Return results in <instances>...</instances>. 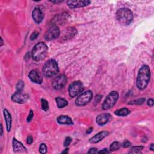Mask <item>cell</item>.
I'll list each match as a JSON object with an SVG mask.
<instances>
[{
  "label": "cell",
  "mask_w": 154,
  "mask_h": 154,
  "mask_svg": "<svg viewBox=\"0 0 154 154\" xmlns=\"http://www.w3.org/2000/svg\"><path fill=\"white\" fill-rule=\"evenodd\" d=\"M150 69L149 66L143 65L139 69L137 77L136 85L139 89L144 90L146 88L150 79Z\"/></svg>",
  "instance_id": "6da1fadb"
},
{
  "label": "cell",
  "mask_w": 154,
  "mask_h": 154,
  "mask_svg": "<svg viewBox=\"0 0 154 154\" xmlns=\"http://www.w3.org/2000/svg\"><path fill=\"white\" fill-rule=\"evenodd\" d=\"M116 19L121 25H128L132 23L134 15L129 8L123 7L117 11Z\"/></svg>",
  "instance_id": "7a4b0ae2"
},
{
  "label": "cell",
  "mask_w": 154,
  "mask_h": 154,
  "mask_svg": "<svg viewBox=\"0 0 154 154\" xmlns=\"http://www.w3.org/2000/svg\"><path fill=\"white\" fill-rule=\"evenodd\" d=\"M48 53V47L44 42L37 43L33 48L32 57L36 61H40L44 60Z\"/></svg>",
  "instance_id": "3957f363"
},
{
  "label": "cell",
  "mask_w": 154,
  "mask_h": 154,
  "mask_svg": "<svg viewBox=\"0 0 154 154\" xmlns=\"http://www.w3.org/2000/svg\"><path fill=\"white\" fill-rule=\"evenodd\" d=\"M44 75L47 78L56 76L59 72V68L57 61L54 59L48 60L43 66Z\"/></svg>",
  "instance_id": "277c9868"
},
{
  "label": "cell",
  "mask_w": 154,
  "mask_h": 154,
  "mask_svg": "<svg viewBox=\"0 0 154 154\" xmlns=\"http://www.w3.org/2000/svg\"><path fill=\"white\" fill-rule=\"evenodd\" d=\"M119 94L117 91H112L107 95L105 99L103 104H102V109L104 110H108L116 104V102L119 99Z\"/></svg>",
  "instance_id": "5b68a950"
},
{
  "label": "cell",
  "mask_w": 154,
  "mask_h": 154,
  "mask_svg": "<svg viewBox=\"0 0 154 154\" xmlns=\"http://www.w3.org/2000/svg\"><path fill=\"white\" fill-rule=\"evenodd\" d=\"M93 98V93L91 90H87L81 93L76 99L75 104L78 107H83L91 101Z\"/></svg>",
  "instance_id": "8992f818"
},
{
  "label": "cell",
  "mask_w": 154,
  "mask_h": 154,
  "mask_svg": "<svg viewBox=\"0 0 154 154\" xmlns=\"http://www.w3.org/2000/svg\"><path fill=\"white\" fill-rule=\"evenodd\" d=\"M84 86L80 81H75L71 83L69 87L68 91L69 96L71 98H74L78 96L84 90Z\"/></svg>",
  "instance_id": "52a82bcc"
},
{
  "label": "cell",
  "mask_w": 154,
  "mask_h": 154,
  "mask_svg": "<svg viewBox=\"0 0 154 154\" xmlns=\"http://www.w3.org/2000/svg\"><path fill=\"white\" fill-rule=\"evenodd\" d=\"M60 35L59 28L56 25L50 27L45 33L44 38L47 41H51L58 38Z\"/></svg>",
  "instance_id": "ba28073f"
},
{
  "label": "cell",
  "mask_w": 154,
  "mask_h": 154,
  "mask_svg": "<svg viewBox=\"0 0 154 154\" xmlns=\"http://www.w3.org/2000/svg\"><path fill=\"white\" fill-rule=\"evenodd\" d=\"M29 99L30 96L27 94L23 93V91H16L11 97V99L13 102L20 104L26 103Z\"/></svg>",
  "instance_id": "9c48e42d"
},
{
  "label": "cell",
  "mask_w": 154,
  "mask_h": 154,
  "mask_svg": "<svg viewBox=\"0 0 154 154\" xmlns=\"http://www.w3.org/2000/svg\"><path fill=\"white\" fill-rule=\"evenodd\" d=\"M68 81L67 77L64 74L56 77L53 81V87L56 90H61L65 87Z\"/></svg>",
  "instance_id": "30bf717a"
},
{
  "label": "cell",
  "mask_w": 154,
  "mask_h": 154,
  "mask_svg": "<svg viewBox=\"0 0 154 154\" xmlns=\"http://www.w3.org/2000/svg\"><path fill=\"white\" fill-rule=\"evenodd\" d=\"M91 3L89 0H75V1H68L67 5L70 8H77L84 7L89 6Z\"/></svg>",
  "instance_id": "8fae6325"
},
{
  "label": "cell",
  "mask_w": 154,
  "mask_h": 154,
  "mask_svg": "<svg viewBox=\"0 0 154 154\" xmlns=\"http://www.w3.org/2000/svg\"><path fill=\"white\" fill-rule=\"evenodd\" d=\"M28 77L34 83L41 84L43 83V78L41 76L39 72L36 69H33L31 70L28 74Z\"/></svg>",
  "instance_id": "7c38bea8"
},
{
  "label": "cell",
  "mask_w": 154,
  "mask_h": 154,
  "mask_svg": "<svg viewBox=\"0 0 154 154\" xmlns=\"http://www.w3.org/2000/svg\"><path fill=\"white\" fill-rule=\"evenodd\" d=\"M32 18L34 21L37 24H40L42 23L44 18V13L42 9L39 7H36V8H34L32 12Z\"/></svg>",
  "instance_id": "4fadbf2b"
},
{
  "label": "cell",
  "mask_w": 154,
  "mask_h": 154,
  "mask_svg": "<svg viewBox=\"0 0 154 154\" xmlns=\"http://www.w3.org/2000/svg\"><path fill=\"white\" fill-rule=\"evenodd\" d=\"M111 120V115L108 113H104L99 115L96 119L97 124L99 126H104Z\"/></svg>",
  "instance_id": "5bb4252c"
},
{
  "label": "cell",
  "mask_w": 154,
  "mask_h": 154,
  "mask_svg": "<svg viewBox=\"0 0 154 154\" xmlns=\"http://www.w3.org/2000/svg\"><path fill=\"white\" fill-rule=\"evenodd\" d=\"M12 147L15 153H25L27 152V148L21 142L19 141L16 138H13L12 140Z\"/></svg>",
  "instance_id": "9a60e30c"
},
{
  "label": "cell",
  "mask_w": 154,
  "mask_h": 154,
  "mask_svg": "<svg viewBox=\"0 0 154 154\" xmlns=\"http://www.w3.org/2000/svg\"><path fill=\"white\" fill-rule=\"evenodd\" d=\"M109 135V132L107 131H103L98 132V134L95 135L89 139V142L92 143V144H96L100 142L103 140L105 137Z\"/></svg>",
  "instance_id": "2e32d148"
},
{
  "label": "cell",
  "mask_w": 154,
  "mask_h": 154,
  "mask_svg": "<svg viewBox=\"0 0 154 154\" xmlns=\"http://www.w3.org/2000/svg\"><path fill=\"white\" fill-rule=\"evenodd\" d=\"M3 114H4V117L6 124V129H7V131L9 132L12 128V116L7 109L3 110Z\"/></svg>",
  "instance_id": "e0dca14e"
},
{
  "label": "cell",
  "mask_w": 154,
  "mask_h": 154,
  "mask_svg": "<svg viewBox=\"0 0 154 154\" xmlns=\"http://www.w3.org/2000/svg\"><path fill=\"white\" fill-rule=\"evenodd\" d=\"M57 122L60 125H74V122L72 119L66 115H61L57 119Z\"/></svg>",
  "instance_id": "ac0fdd59"
},
{
  "label": "cell",
  "mask_w": 154,
  "mask_h": 154,
  "mask_svg": "<svg viewBox=\"0 0 154 154\" xmlns=\"http://www.w3.org/2000/svg\"><path fill=\"white\" fill-rule=\"evenodd\" d=\"M66 32H67L66 33H65L63 37H62V38H63L68 35V36L66 37L65 39H69L73 38L74 37H75L77 35V34L78 33L77 31L75 30V28H67Z\"/></svg>",
  "instance_id": "d6986e66"
},
{
  "label": "cell",
  "mask_w": 154,
  "mask_h": 154,
  "mask_svg": "<svg viewBox=\"0 0 154 154\" xmlns=\"http://www.w3.org/2000/svg\"><path fill=\"white\" fill-rule=\"evenodd\" d=\"M56 102L57 107L59 108H65L68 105V102L67 100H66L65 98L61 97H57L56 98Z\"/></svg>",
  "instance_id": "ffe728a7"
},
{
  "label": "cell",
  "mask_w": 154,
  "mask_h": 154,
  "mask_svg": "<svg viewBox=\"0 0 154 154\" xmlns=\"http://www.w3.org/2000/svg\"><path fill=\"white\" fill-rule=\"evenodd\" d=\"M131 111L127 108L124 107V108H122L117 110L115 112V114L117 116L124 117V116H127L128 115H129Z\"/></svg>",
  "instance_id": "44dd1931"
},
{
  "label": "cell",
  "mask_w": 154,
  "mask_h": 154,
  "mask_svg": "<svg viewBox=\"0 0 154 154\" xmlns=\"http://www.w3.org/2000/svg\"><path fill=\"white\" fill-rule=\"evenodd\" d=\"M120 147V143L118 141H114L111 143V145L110 146V152H115Z\"/></svg>",
  "instance_id": "7402d4cb"
},
{
  "label": "cell",
  "mask_w": 154,
  "mask_h": 154,
  "mask_svg": "<svg viewBox=\"0 0 154 154\" xmlns=\"http://www.w3.org/2000/svg\"><path fill=\"white\" fill-rule=\"evenodd\" d=\"M24 83L23 80H19L16 86V91H23L24 89Z\"/></svg>",
  "instance_id": "603a6c76"
},
{
  "label": "cell",
  "mask_w": 154,
  "mask_h": 154,
  "mask_svg": "<svg viewBox=\"0 0 154 154\" xmlns=\"http://www.w3.org/2000/svg\"><path fill=\"white\" fill-rule=\"evenodd\" d=\"M145 101V98H140V99H138L136 100L131 101L130 102H129L128 104L140 105H142L143 103H144Z\"/></svg>",
  "instance_id": "cb8c5ba5"
},
{
  "label": "cell",
  "mask_w": 154,
  "mask_h": 154,
  "mask_svg": "<svg viewBox=\"0 0 154 154\" xmlns=\"http://www.w3.org/2000/svg\"><path fill=\"white\" fill-rule=\"evenodd\" d=\"M144 148L143 146H133L131 148V150L129 152L131 153H141V150Z\"/></svg>",
  "instance_id": "d4e9b609"
},
{
  "label": "cell",
  "mask_w": 154,
  "mask_h": 154,
  "mask_svg": "<svg viewBox=\"0 0 154 154\" xmlns=\"http://www.w3.org/2000/svg\"><path fill=\"white\" fill-rule=\"evenodd\" d=\"M41 104H42V108L44 111H47L49 110V104L46 99L42 98L41 99Z\"/></svg>",
  "instance_id": "484cf974"
},
{
  "label": "cell",
  "mask_w": 154,
  "mask_h": 154,
  "mask_svg": "<svg viewBox=\"0 0 154 154\" xmlns=\"http://www.w3.org/2000/svg\"><path fill=\"white\" fill-rule=\"evenodd\" d=\"M39 152L42 154H45L47 152V147L45 143H42V144L40 145Z\"/></svg>",
  "instance_id": "4316f807"
},
{
  "label": "cell",
  "mask_w": 154,
  "mask_h": 154,
  "mask_svg": "<svg viewBox=\"0 0 154 154\" xmlns=\"http://www.w3.org/2000/svg\"><path fill=\"white\" fill-rule=\"evenodd\" d=\"M33 116H34V113H33L32 110H30V111L29 112V115H28L27 119V122H30L31 121H32L33 118Z\"/></svg>",
  "instance_id": "83f0119b"
},
{
  "label": "cell",
  "mask_w": 154,
  "mask_h": 154,
  "mask_svg": "<svg viewBox=\"0 0 154 154\" xmlns=\"http://www.w3.org/2000/svg\"><path fill=\"white\" fill-rule=\"evenodd\" d=\"M72 138H70V137H68L65 139V142H64V146L65 147H67L70 144V143L72 141Z\"/></svg>",
  "instance_id": "f1b7e54d"
},
{
  "label": "cell",
  "mask_w": 154,
  "mask_h": 154,
  "mask_svg": "<svg viewBox=\"0 0 154 154\" xmlns=\"http://www.w3.org/2000/svg\"><path fill=\"white\" fill-rule=\"evenodd\" d=\"M131 145V143L128 140H125L122 143V146L124 148H127Z\"/></svg>",
  "instance_id": "f546056e"
},
{
  "label": "cell",
  "mask_w": 154,
  "mask_h": 154,
  "mask_svg": "<svg viewBox=\"0 0 154 154\" xmlns=\"http://www.w3.org/2000/svg\"><path fill=\"white\" fill-rule=\"evenodd\" d=\"M39 34V33L37 32H34L32 34V35H31V36H30L31 40H36Z\"/></svg>",
  "instance_id": "4dcf8cb0"
},
{
  "label": "cell",
  "mask_w": 154,
  "mask_h": 154,
  "mask_svg": "<svg viewBox=\"0 0 154 154\" xmlns=\"http://www.w3.org/2000/svg\"><path fill=\"white\" fill-rule=\"evenodd\" d=\"M33 139L32 136H28L27 139V144H28V145H32V143H33Z\"/></svg>",
  "instance_id": "1f68e13d"
},
{
  "label": "cell",
  "mask_w": 154,
  "mask_h": 154,
  "mask_svg": "<svg viewBox=\"0 0 154 154\" xmlns=\"http://www.w3.org/2000/svg\"><path fill=\"white\" fill-rule=\"evenodd\" d=\"M147 104L148 106L149 107H153V104H154V101L153 99L152 98H150L147 101Z\"/></svg>",
  "instance_id": "d6a6232c"
},
{
  "label": "cell",
  "mask_w": 154,
  "mask_h": 154,
  "mask_svg": "<svg viewBox=\"0 0 154 154\" xmlns=\"http://www.w3.org/2000/svg\"><path fill=\"white\" fill-rule=\"evenodd\" d=\"M98 153V150L96 148H92L90 149L87 152V153Z\"/></svg>",
  "instance_id": "836d02e7"
},
{
  "label": "cell",
  "mask_w": 154,
  "mask_h": 154,
  "mask_svg": "<svg viewBox=\"0 0 154 154\" xmlns=\"http://www.w3.org/2000/svg\"><path fill=\"white\" fill-rule=\"evenodd\" d=\"M110 151L108 150L107 149H104L103 150L98 151V153H109Z\"/></svg>",
  "instance_id": "e575fe53"
},
{
  "label": "cell",
  "mask_w": 154,
  "mask_h": 154,
  "mask_svg": "<svg viewBox=\"0 0 154 154\" xmlns=\"http://www.w3.org/2000/svg\"><path fill=\"white\" fill-rule=\"evenodd\" d=\"M92 131H93V128H92V127H90V128H89L87 130L86 133H87V134H90V133L92 132Z\"/></svg>",
  "instance_id": "d590c367"
},
{
  "label": "cell",
  "mask_w": 154,
  "mask_h": 154,
  "mask_svg": "<svg viewBox=\"0 0 154 154\" xmlns=\"http://www.w3.org/2000/svg\"><path fill=\"white\" fill-rule=\"evenodd\" d=\"M50 1L53 3H60L61 2H63V1Z\"/></svg>",
  "instance_id": "8d00e7d4"
},
{
  "label": "cell",
  "mask_w": 154,
  "mask_h": 154,
  "mask_svg": "<svg viewBox=\"0 0 154 154\" xmlns=\"http://www.w3.org/2000/svg\"><path fill=\"white\" fill-rule=\"evenodd\" d=\"M154 145H153V143H152V144L150 145V149L152 151L154 150Z\"/></svg>",
  "instance_id": "74e56055"
},
{
  "label": "cell",
  "mask_w": 154,
  "mask_h": 154,
  "mask_svg": "<svg viewBox=\"0 0 154 154\" xmlns=\"http://www.w3.org/2000/svg\"><path fill=\"white\" fill-rule=\"evenodd\" d=\"M0 40H1V45H0V46H3V45H4V42H3V38L1 37V39H0Z\"/></svg>",
  "instance_id": "f35d334b"
},
{
  "label": "cell",
  "mask_w": 154,
  "mask_h": 154,
  "mask_svg": "<svg viewBox=\"0 0 154 154\" xmlns=\"http://www.w3.org/2000/svg\"><path fill=\"white\" fill-rule=\"evenodd\" d=\"M3 125H1V136H3Z\"/></svg>",
  "instance_id": "ab89813d"
},
{
  "label": "cell",
  "mask_w": 154,
  "mask_h": 154,
  "mask_svg": "<svg viewBox=\"0 0 154 154\" xmlns=\"http://www.w3.org/2000/svg\"><path fill=\"white\" fill-rule=\"evenodd\" d=\"M69 152V149H66L64 151H63L61 153H68Z\"/></svg>",
  "instance_id": "60d3db41"
}]
</instances>
